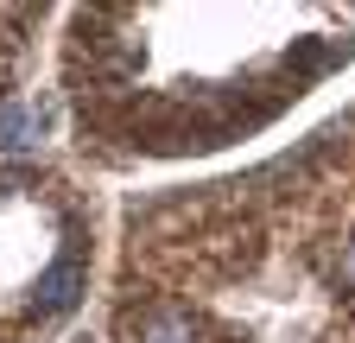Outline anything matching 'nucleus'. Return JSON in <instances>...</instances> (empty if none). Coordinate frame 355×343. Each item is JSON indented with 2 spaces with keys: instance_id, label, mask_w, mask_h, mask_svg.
<instances>
[{
  "instance_id": "4",
  "label": "nucleus",
  "mask_w": 355,
  "mask_h": 343,
  "mask_svg": "<svg viewBox=\"0 0 355 343\" xmlns=\"http://www.w3.org/2000/svg\"><path fill=\"white\" fill-rule=\"evenodd\" d=\"M343 286H349V292H355V242H349V248H343Z\"/></svg>"
},
{
  "instance_id": "2",
  "label": "nucleus",
  "mask_w": 355,
  "mask_h": 343,
  "mask_svg": "<svg viewBox=\"0 0 355 343\" xmlns=\"http://www.w3.org/2000/svg\"><path fill=\"white\" fill-rule=\"evenodd\" d=\"M133 343H197V331H191V318L184 312H146L140 324H133Z\"/></svg>"
},
{
  "instance_id": "3",
  "label": "nucleus",
  "mask_w": 355,
  "mask_h": 343,
  "mask_svg": "<svg viewBox=\"0 0 355 343\" xmlns=\"http://www.w3.org/2000/svg\"><path fill=\"white\" fill-rule=\"evenodd\" d=\"M0 140L7 147H32L38 140V115L32 108H0Z\"/></svg>"
},
{
  "instance_id": "1",
  "label": "nucleus",
  "mask_w": 355,
  "mask_h": 343,
  "mask_svg": "<svg viewBox=\"0 0 355 343\" xmlns=\"http://www.w3.org/2000/svg\"><path fill=\"white\" fill-rule=\"evenodd\" d=\"M76 299H83V261H76V254H64V261L38 280V312H44V318H51V312H70Z\"/></svg>"
}]
</instances>
